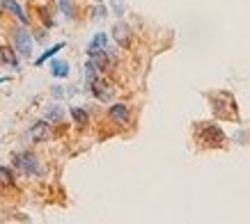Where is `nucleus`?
Segmentation results:
<instances>
[{"instance_id":"f257e3e1","label":"nucleus","mask_w":250,"mask_h":224,"mask_svg":"<svg viewBox=\"0 0 250 224\" xmlns=\"http://www.w3.org/2000/svg\"><path fill=\"white\" fill-rule=\"evenodd\" d=\"M14 165L21 169L23 174H28V176H42V174H44V167H42V163L37 160V156H32V153H28V151L16 153Z\"/></svg>"},{"instance_id":"f03ea898","label":"nucleus","mask_w":250,"mask_h":224,"mask_svg":"<svg viewBox=\"0 0 250 224\" xmlns=\"http://www.w3.org/2000/svg\"><path fill=\"white\" fill-rule=\"evenodd\" d=\"M14 44H16V53L19 55H23V57H30L32 55V37L25 28H19L14 32Z\"/></svg>"},{"instance_id":"7ed1b4c3","label":"nucleus","mask_w":250,"mask_h":224,"mask_svg":"<svg viewBox=\"0 0 250 224\" xmlns=\"http://www.w3.org/2000/svg\"><path fill=\"white\" fill-rule=\"evenodd\" d=\"M108 114H110V119H113L115 124H122V126H124L131 117V110H129V105L126 103H115V105H110Z\"/></svg>"},{"instance_id":"20e7f679","label":"nucleus","mask_w":250,"mask_h":224,"mask_svg":"<svg viewBox=\"0 0 250 224\" xmlns=\"http://www.w3.org/2000/svg\"><path fill=\"white\" fill-rule=\"evenodd\" d=\"M90 85H92V94H94L99 101H110V98H113V87H110L108 82L97 80V78H94Z\"/></svg>"},{"instance_id":"39448f33","label":"nucleus","mask_w":250,"mask_h":224,"mask_svg":"<svg viewBox=\"0 0 250 224\" xmlns=\"http://www.w3.org/2000/svg\"><path fill=\"white\" fill-rule=\"evenodd\" d=\"M113 37H115V41L122 46V48H129V44H131V28L126 25V23H117L113 28Z\"/></svg>"},{"instance_id":"423d86ee","label":"nucleus","mask_w":250,"mask_h":224,"mask_svg":"<svg viewBox=\"0 0 250 224\" xmlns=\"http://www.w3.org/2000/svg\"><path fill=\"white\" fill-rule=\"evenodd\" d=\"M30 137L35 140V142H46V140L51 137L48 124H46V121H37V124L30 128Z\"/></svg>"},{"instance_id":"0eeeda50","label":"nucleus","mask_w":250,"mask_h":224,"mask_svg":"<svg viewBox=\"0 0 250 224\" xmlns=\"http://www.w3.org/2000/svg\"><path fill=\"white\" fill-rule=\"evenodd\" d=\"M2 9H7L9 14H14L16 19H19V21L23 23V25L28 23V16H25V12H23V7H21V5H19V2H16V0H2Z\"/></svg>"},{"instance_id":"6e6552de","label":"nucleus","mask_w":250,"mask_h":224,"mask_svg":"<svg viewBox=\"0 0 250 224\" xmlns=\"http://www.w3.org/2000/svg\"><path fill=\"white\" fill-rule=\"evenodd\" d=\"M104 48H106V35H104V32H99L97 37L92 39L90 41V46H87V53H99V51H104Z\"/></svg>"},{"instance_id":"1a4fd4ad","label":"nucleus","mask_w":250,"mask_h":224,"mask_svg":"<svg viewBox=\"0 0 250 224\" xmlns=\"http://www.w3.org/2000/svg\"><path fill=\"white\" fill-rule=\"evenodd\" d=\"M58 7L62 9V14L67 16V19H74V14H76L74 0H58Z\"/></svg>"},{"instance_id":"9d476101","label":"nucleus","mask_w":250,"mask_h":224,"mask_svg":"<svg viewBox=\"0 0 250 224\" xmlns=\"http://www.w3.org/2000/svg\"><path fill=\"white\" fill-rule=\"evenodd\" d=\"M51 74H53L55 78H67V75H69V64H67V62H53Z\"/></svg>"},{"instance_id":"9b49d317","label":"nucleus","mask_w":250,"mask_h":224,"mask_svg":"<svg viewBox=\"0 0 250 224\" xmlns=\"http://www.w3.org/2000/svg\"><path fill=\"white\" fill-rule=\"evenodd\" d=\"M14 172H12V169H9V167H2V165H0V183H2V186H14Z\"/></svg>"},{"instance_id":"f8f14e48","label":"nucleus","mask_w":250,"mask_h":224,"mask_svg":"<svg viewBox=\"0 0 250 224\" xmlns=\"http://www.w3.org/2000/svg\"><path fill=\"white\" fill-rule=\"evenodd\" d=\"M62 48H64V44H55L53 48H48V51H46L44 55H39V57H37V62H35V64H37V67H39V64H44V62L48 60V57H53V55H58V53H60Z\"/></svg>"},{"instance_id":"ddd939ff","label":"nucleus","mask_w":250,"mask_h":224,"mask_svg":"<svg viewBox=\"0 0 250 224\" xmlns=\"http://www.w3.org/2000/svg\"><path fill=\"white\" fill-rule=\"evenodd\" d=\"M71 117H74V121H76L78 126H85V124L90 121V117H87V112L81 110V108H71Z\"/></svg>"},{"instance_id":"4468645a","label":"nucleus","mask_w":250,"mask_h":224,"mask_svg":"<svg viewBox=\"0 0 250 224\" xmlns=\"http://www.w3.org/2000/svg\"><path fill=\"white\" fill-rule=\"evenodd\" d=\"M0 62H9L12 67H16V57H14V53H12V48H0Z\"/></svg>"},{"instance_id":"2eb2a0df","label":"nucleus","mask_w":250,"mask_h":224,"mask_svg":"<svg viewBox=\"0 0 250 224\" xmlns=\"http://www.w3.org/2000/svg\"><path fill=\"white\" fill-rule=\"evenodd\" d=\"M46 119L60 121V119H62V108H51V110L46 112Z\"/></svg>"},{"instance_id":"dca6fc26","label":"nucleus","mask_w":250,"mask_h":224,"mask_svg":"<svg viewBox=\"0 0 250 224\" xmlns=\"http://www.w3.org/2000/svg\"><path fill=\"white\" fill-rule=\"evenodd\" d=\"M5 80H7V78H0V82H5Z\"/></svg>"}]
</instances>
